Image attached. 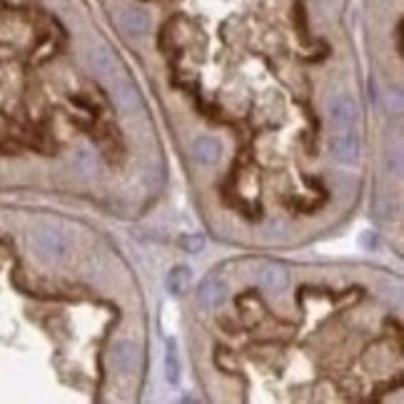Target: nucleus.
I'll return each mask as SVG.
<instances>
[{"mask_svg":"<svg viewBox=\"0 0 404 404\" xmlns=\"http://www.w3.org/2000/svg\"><path fill=\"white\" fill-rule=\"evenodd\" d=\"M329 148H332V155L339 165L355 168L362 155V142H360L357 127H337V132H334L332 140H329Z\"/></svg>","mask_w":404,"mask_h":404,"instance_id":"f257e3e1","label":"nucleus"},{"mask_svg":"<svg viewBox=\"0 0 404 404\" xmlns=\"http://www.w3.org/2000/svg\"><path fill=\"white\" fill-rule=\"evenodd\" d=\"M30 245L35 247V252H38L43 260H50V263H55V260H63V257H65V250H68L63 235L53 227L35 229L33 235H30Z\"/></svg>","mask_w":404,"mask_h":404,"instance_id":"f03ea898","label":"nucleus"},{"mask_svg":"<svg viewBox=\"0 0 404 404\" xmlns=\"http://www.w3.org/2000/svg\"><path fill=\"white\" fill-rule=\"evenodd\" d=\"M360 113V103L352 95H334L327 103V115L334 127H357Z\"/></svg>","mask_w":404,"mask_h":404,"instance_id":"7ed1b4c3","label":"nucleus"},{"mask_svg":"<svg viewBox=\"0 0 404 404\" xmlns=\"http://www.w3.org/2000/svg\"><path fill=\"white\" fill-rule=\"evenodd\" d=\"M113 365L122 374H132L140 365V347L130 339H120L113 347Z\"/></svg>","mask_w":404,"mask_h":404,"instance_id":"20e7f679","label":"nucleus"},{"mask_svg":"<svg viewBox=\"0 0 404 404\" xmlns=\"http://www.w3.org/2000/svg\"><path fill=\"white\" fill-rule=\"evenodd\" d=\"M88 63L100 77H115V75H118V72H115L118 63H115V55L110 53L108 45H103V43L90 45V48H88Z\"/></svg>","mask_w":404,"mask_h":404,"instance_id":"39448f33","label":"nucleus"},{"mask_svg":"<svg viewBox=\"0 0 404 404\" xmlns=\"http://www.w3.org/2000/svg\"><path fill=\"white\" fill-rule=\"evenodd\" d=\"M197 300H200L202 307H208V310H217V307L227 300V284L217 277H208L200 284V290H197Z\"/></svg>","mask_w":404,"mask_h":404,"instance_id":"423d86ee","label":"nucleus"},{"mask_svg":"<svg viewBox=\"0 0 404 404\" xmlns=\"http://www.w3.org/2000/svg\"><path fill=\"white\" fill-rule=\"evenodd\" d=\"M120 25L127 35H132V38H142V35H148V30H150V18L142 8L127 6L125 11L120 13Z\"/></svg>","mask_w":404,"mask_h":404,"instance_id":"0eeeda50","label":"nucleus"},{"mask_svg":"<svg viewBox=\"0 0 404 404\" xmlns=\"http://www.w3.org/2000/svg\"><path fill=\"white\" fill-rule=\"evenodd\" d=\"M192 158L200 165H217L220 158H222V145L210 135L195 137L192 140Z\"/></svg>","mask_w":404,"mask_h":404,"instance_id":"6e6552de","label":"nucleus"},{"mask_svg":"<svg viewBox=\"0 0 404 404\" xmlns=\"http://www.w3.org/2000/svg\"><path fill=\"white\" fill-rule=\"evenodd\" d=\"M260 284H263L265 290L272 292V295H282L287 290V284H290V274L282 265L277 263H270L260 270Z\"/></svg>","mask_w":404,"mask_h":404,"instance_id":"1a4fd4ad","label":"nucleus"},{"mask_svg":"<svg viewBox=\"0 0 404 404\" xmlns=\"http://www.w3.org/2000/svg\"><path fill=\"white\" fill-rule=\"evenodd\" d=\"M113 93L115 100L122 110H137L140 108V95H137L135 85L127 82L125 77H113Z\"/></svg>","mask_w":404,"mask_h":404,"instance_id":"9d476101","label":"nucleus"},{"mask_svg":"<svg viewBox=\"0 0 404 404\" xmlns=\"http://www.w3.org/2000/svg\"><path fill=\"white\" fill-rule=\"evenodd\" d=\"M192 284V272L187 265H177V267H172L168 272V277H165V287H168L170 295H185L187 290H190Z\"/></svg>","mask_w":404,"mask_h":404,"instance_id":"9b49d317","label":"nucleus"},{"mask_svg":"<svg viewBox=\"0 0 404 404\" xmlns=\"http://www.w3.org/2000/svg\"><path fill=\"white\" fill-rule=\"evenodd\" d=\"M182 377V362H180V352H177L175 339L168 342V350H165V379L170 384H180Z\"/></svg>","mask_w":404,"mask_h":404,"instance_id":"f8f14e48","label":"nucleus"},{"mask_svg":"<svg viewBox=\"0 0 404 404\" xmlns=\"http://www.w3.org/2000/svg\"><path fill=\"white\" fill-rule=\"evenodd\" d=\"M182 247H185L187 252H200L202 247H205V240H202L200 235H190L182 240Z\"/></svg>","mask_w":404,"mask_h":404,"instance_id":"ddd939ff","label":"nucleus"},{"mask_svg":"<svg viewBox=\"0 0 404 404\" xmlns=\"http://www.w3.org/2000/svg\"><path fill=\"white\" fill-rule=\"evenodd\" d=\"M389 168H394V175H402V155L399 153L389 155Z\"/></svg>","mask_w":404,"mask_h":404,"instance_id":"4468645a","label":"nucleus"}]
</instances>
